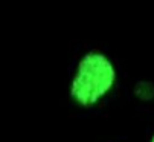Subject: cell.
Returning a JSON list of instances; mask_svg holds the SVG:
<instances>
[{"mask_svg":"<svg viewBox=\"0 0 154 142\" xmlns=\"http://www.w3.org/2000/svg\"><path fill=\"white\" fill-rule=\"evenodd\" d=\"M118 84V69L107 52L90 49L84 52L69 81V96L81 109H90L102 103Z\"/></svg>","mask_w":154,"mask_h":142,"instance_id":"obj_1","label":"cell"},{"mask_svg":"<svg viewBox=\"0 0 154 142\" xmlns=\"http://www.w3.org/2000/svg\"><path fill=\"white\" fill-rule=\"evenodd\" d=\"M133 95L142 103H149L154 99V83L149 80H137L133 86Z\"/></svg>","mask_w":154,"mask_h":142,"instance_id":"obj_2","label":"cell"},{"mask_svg":"<svg viewBox=\"0 0 154 142\" xmlns=\"http://www.w3.org/2000/svg\"><path fill=\"white\" fill-rule=\"evenodd\" d=\"M148 142H154V133L149 136V139H148Z\"/></svg>","mask_w":154,"mask_h":142,"instance_id":"obj_3","label":"cell"}]
</instances>
